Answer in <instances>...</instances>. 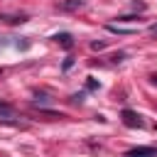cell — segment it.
<instances>
[{
  "label": "cell",
  "mask_w": 157,
  "mask_h": 157,
  "mask_svg": "<svg viewBox=\"0 0 157 157\" xmlns=\"http://www.w3.org/2000/svg\"><path fill=\"white\" fill-rule=\"evenodd\" d=\"M83 5H86V0H64V2L59 5V7H61V10H69V12H71V10H81Z\"/></svg>",
  "instance_id": "3"
},
{
  "label": "cell",
  "mask_w": 157,
  "mask_h": 157,
  "mask_svg": "<svg viewBox=\"0 0 157 157\" xmlns=\"http://www.w3.org/2000/svg\"><path fill=\"white\" fill-rule=\"evenodd\" d=\"M152 81H155V83H157V76H152Z\"/></svg>",
  "instance_id": "10"
},
{
  "label": "cell",
  "mask_w": 157,
  "mask_h": 157,
  "mask_svg": "<svg viewBox=\"0 0 157 157\" xmlns=\"http://www.w3.org/2000/svg\"><path fill=\"white\" fill-rule=\"evenodd\" d=\"M108 29H110V32H118V34H130V32H135L132 27H118V25H108Z\"/></svg>",
  "instance_id": "7"
},
{
  "label": "cell",
  "mask_w": 157,
  "mask_h": 157,
  "mask_svg": "<svg viewBox=\"0 0 157 157\" xmlns=\"http://www.w3.org/2000/svg\"><path fill=\"white\" fill-rule=\"evenodd\" d=\"M71 101H74V103H81V101H83V93H76V96H74Z\"/></svg>",
  "instance_id": "9"
},
{
  "label": "cell",
  "mask_w": 157,
  "mask_h": 157,
  "mask_svg": "<svg viewBox=\"0 0 157 157\" xmlns=\"http://www.w3.org/2000/svg\"><path fill=\"white\" fill-rule=\"evenodd\" d=\"M54 39H56V42H59L61 47H71V44H74V37H71L69 32H61V34H56Z\"/></svg>",
  "instance_id": "5"
},
{
  "label": "cell",
  "mask_w": 157,
  "mask_h": 157,
  "mask_svg": "<svg viewBox=\"0 0 157 157\" xmlns=\"http://www.w3.org/2000/svg\"><path fill=\"white\" fill-rule=\"evenodd\" d=\"M10 118H17V115H15V110H12L5 101H0V120H10Z\"/></svg>",
  "instance_id": "4"
},
{
  "label": "cell",
  "mask_w": 157,
  "mask_h": 157,
  "mask_svg": "<svg viewBox=\"0 0 157 157\" xmlns=\"http://www.w3.org/2000/svg\"><path fill=\"white\" fill-rule=\"evenodd\" d=\"M120 118H123V123H125L128 128H145V120H142L135 110H130V108H125V110L120 113Z\"/></svg>",
  "instance_id": "1"
},
{
  "label": "cell",
  "mask_w": 157,
  "mask_h": 157,
  "mask_svg": "<svg viewBox=\"0 0 157 157\" xmlns=\"http://www.w3.org/2000/svg\"><path fill=\"white\" fill-rule=\"evenodd\" d=\"M125 157H157V150L155 147H132Z\"/></svg>",
  "instance_id": "2"
},
{
  "label": "cell",
  "mask_w": 157,
  "mask_h": 157,
  "mask_svg": "<svg viewBox=\"0 0 157 157\" xmlns=\"http://www.w3.org/2000/svg\"><path fill=\"white\" fill-rule=\"evenodd\" d=\"M105 42H91V49H103Z\"/></svg>",
  "instance_id": "8"
},
{
  "label": "cell",
  "mask_w": 157,
  "mask_h": 157,
  "mask_svg": "<svg viewBox=\"0 0 157 157\" xmlns=\"http://www.w3.org/2000/svg\"><path fill=\"white\" fill-rule=\"evenodd\" d=\"M0 20L2 22H10V25H17V22H25L27 17L25 15H0Z\"/></svg>",
  "instance_id": "6"
}]
</instances>
